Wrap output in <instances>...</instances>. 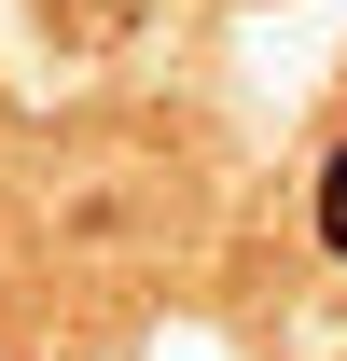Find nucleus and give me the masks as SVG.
<instances>
[{
    "label": "nucleus",
    "mask_w": 347,
    "mask_h": 361,
    "mask_svg": "<svg viewBox=\"0 0 347 361\" xmlns=\"http://www.w3.org/2000/svg\"><path fill=\"white\" fill-rule=\"evenodd\" d=\"M42 28H70V42H111V28H126V0H42Z\"/></svg>",
    "instance_id": "f257e3e1"
},
{
    "label": "nucleus",
    "mask_w": 347,
    "mask_h": 361,
    "mask_svg": "<svg viewBox=\"0 0 347 361\" xmlns=\"http://www.w3.org/2000/svg\"><path fill=\"white\" fill-rule=\"evenodd\" d=\"M319 236H334V250H347V153H334V167H319Z\"/></svg>",
    "instance_id": "f03ea898"
}]
</instances>
